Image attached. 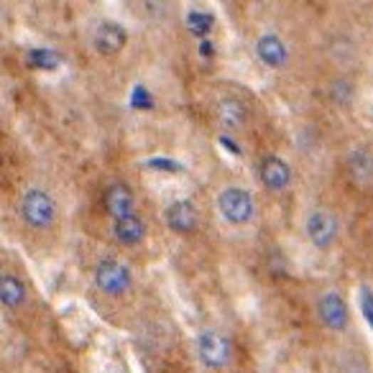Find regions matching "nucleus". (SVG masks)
I'll return each mask as SVG.
<instances>
[{"label": "nucleus", "instance_id": "obj_1", "mask_svg": "<svg viewBox=\"0 0 373 373\" xmlns=\"http://www.w3.org/2000/svg\"><path fill=\"white\" fill-rule=\"evenodd\" d=\"M197 355L202 366L220 371L231 363V340L220 335L218 330H202L197 335Z\"/></svg>", "mask_w": 373, "mask_h": 373}, {"label": "nucleus", "instance_id": "obj_2", "mask_svg": "<svg viewBox=\"0 0 373 373\" xmlns=\"http://www.w3.org/2000/svg\"><path fill=\"white\" fill-rule=\"evenodd\" d=\"M218 207L231 225H246L253 218V197L241 186H228L218 197Z\"/></svg>", "mask_w": 373, "mask_h": 373}, {"label": "nucleus", "instance_id": "obj_3", "mask_svg": "<svg viewBox=\"0 0 373 373\" xmlns=\"http://www.w3.org/2000/svg\"><path fill=\"white\" fill-rule=\"evenodd\" d=\"M21 215L33 228H46V225L54 223L56 207L44 189H28L21 199Z\"/></svg>", "mask_w": 373, "mask_h": 373}, {"label": "nucleus", "instance_id": "obj_4", "mask_svg": "<svg viewBox=\"0 0 373 373\" xmlns=\"http://www.w3.org/2000/svg\"><path fill=\"white\" fill-rule=\"evenodd\" d=\"M95 284L105 294H110V297H118V294H123L131 286V268L115 261V258H105L95 268Z\"/></svg>", "mask_w": 373, "mask_h": 373}, {"label": "nucleus", "instance_id": "obj_5", "mask_svg": "<svg viewBox=\"0 0 373 373\" xmlns=\"http://www.w3.org/2000/svg\"><path fill=\"white\" fill-rule=\"evenodd\" d=\"M307 236L317 248H330L337 238V220L325 210H315L307 218Z\"/></svg>", "mask_w": 373, "mask_h": 373}, {"label": "nucleus", "instance_id": "obj_6", "mask_svg": "<svg viewBox=\"0 0 373 373\" xmlns=\"http://www.w3.org/2000/svg\"><path fill=\"white\" fill-rule=\"evenodd\" d=\"M197 207L189 199H177L164 210V220H167L169 231L182 233V236H189L197 228Z\"/></svg>", "mask_w": 373, "mask_h": 373}, {"label": "nucleus", "instance_id": "obj_7", "mask_svg": "<svg viewBox=\"0 0 373 373\" xmlns=\"http://www.w3.org/2000/svg\"><path fill=\"white\" fill-rule=\"evenodd\" d=\"M125 41H128V33L115 21H103L98 26V31H95V49L103 56H112L118 54V51H123Z\"/></svg>", "mask_w": 373, "mask_h": 373}, {"label": "nucleus", "instance_id": "obj_8", "mask_svg": "<svg viewBox=\"0 0 373 373\" xmlns=\"http://www.w3.org/2000/svg\"><path fill=\"white\" fill-rule=\"evenodd\" d=\"M317 315L330 330H345V325H348V305L335 292H327L320 297Z\"/></svg>", "mask_w": 373, "mask_h": 373}, {"label": "nucleus", "instance_id": "obj_9", "mask_svg": "<svg viewBox=\"0 0 373 373\" xmlns=\"http://www.w3.org/2000/svg\"><path fill=\"white\" fill-rule=\"evenodd\" d=\"M103 205H105L107 215H112V220H120L125 215H131L133 210V192L131 186L123 184V182H115L105 189L103 194Z\"/></svg>", "mask_w": 373, "mask_h": 373}, {"label": "nucleus", "instance_id": "obj_10", "mask_svg": "<svg viewBox=\"0 0 373 373\" xmlns=\"http://www.w3.org/2000/svg\"><path fill=\"white\" fill-rule=\"evenodd\" d=\"M261 182L271 192H281L292 182V169L279 156H266L261 162Z\"/></svg>", "mask_w": 373, "mask_h": 373}, {"label": "nucleus", "instance_id": "obj_11", "mask_svg": "<svg viewBox=\"0 0 373 373\" xmlns=\"http://www.w3.org/2000/svg\"><path fill=\"white\" fill-rule=\"evenodd\" d=\"M256 54H258V59L271 69L284 67L286 59H289L286 44L276 36V33H263V36L258 38V44H256Z\"/></svg>", "mask_w": 373, "mask_h": 373}, {"label": "nucleus", "instance_id": "obj_12", "mask_svg": "<svg viewBox=\"0 0 373 373\" xmlns=\"http://www.w3.org/2000/svg\"><path fill=\"white\" fill-rule=\"evenodd\" d=\"M112 233L123 246H136L146 236V223L138 218V212H131L120 220H112Z\"/></svg>", "mask_w": 373, "mask_h": 373}, {"label": "nucleus", "instance_id": "obj_13", "mask_svg": "<svg viewBox=\"0 0 373 373\" xmlns=\"http://www.w3.org/2000/svg\"><path fill=\"white\" fill-rule=\"evenodd\" d=\"M215 112H218V120L223 128H241L243 123H246V107H243V103H238V100L233 98H225L218 103V107H215Z\"/></svg>", "mask_w": 373, "mask_h": 373}, {"label": "nucleus", "instance_id": "obj_14", "mask_svg": "<svg viewBox=\"0 0 373 373\" xmlns=\"http://www.w3.org/2000/svg\"><path fill=\"white\" fill-rule=\"evenodd\" d=\"M0 299H3V305L16 310L26 302V286L19 276L13 274H3L0 276Z\"/></svg>", "mask_w": 373, "mask_h": 373}, {"label": "nucleus", "instance_id": "obj_15", "mask_svg": "<svg viewBox=\"0 0 373 373\" xmlns=\"http://www.w3.org/2000/svg\"><path fill=\"white\" fill-rule=\"evenodd\" d=\"M348 169H350V174H353L355 182H361V184H366V182L373 179V156L368 154L366 149L353 151V154H350Z\"/></svg>", "mask_w": 373, "mask_h": 373}, {"label": "nucleus", "instance_id": "obj_16", "mask_svg": "<svg viewBox=\"0 0 373 373\" xmlns=\"http://www.w3.org/2000/svg\"><path fill=\"white\" fill-rule=\"evenodd\" d=\"M186 28H189L194 36L205 38L207 33L215 28V16L207 11H197V8H194V11L186 13Z\"/></svg>", "mask_w": 373, "mask_h": 373}, {"label": "nucleus", "instance_id": "obj_17", "mask_svg": "<svg viewBox=\"0 0 373 373\" xmlns=\"http://www.w3.org/2000/svg\"><path fill=\"white\" fill-rule=\"evenodd\" d=\"M28 64L36 69H56L62 64V54L54 49H44V46H36V49L28 51Z\"/></svg>", "mask_w": 373, "mask_h": 373}, {"label": "nucleus", "instance_id": "obj_18", "mask_svg": "<svg viewBox=\"0 0 373 373\" xmlns=\"http://www.w3.org/2000/svg\"><path fill=\"white\" fill-rule=\"evenodd\" d=\"M131 105L136 107V110H151V107H154V98H151V93H149L146 85H136V88H133Z\"/></svg>", "mask_w": 373, "mask_h": 373}, {"label": "nucleus", "instance_id": "obj_19", "mask_svg": "<svg viewBox=\"0 0 373 373\" xmlns=\"http://www.w3.org/2000/svg\"><path fill=\"white\" fill-rule=\"evenodd\" d=\"M358 305H361V315L366 317V322L373 330V292L371 286H361L358 289Z\"/></svg>", "mask_w": 373, "mask_h": 373}, {"label": "nucleus", "instance_id": "obj_20", "mask_svg": "<svg viewBox=\"0 0 373 373\" xmlns=\"http://www.w3.org/2000/svg\"><path fill=\"white\" fill-rule=\"evenodd\" d=\"M146 167L156 169V172H164V174H177V172H184V167H182L179 162H174V159H164V156L149 159V162H146Z\"/></svg>", "mask_w": 373, "mask_h": 373}, {"label": "nucleus", "instance_id": "obj_21", "mask_svg": "<svg viewBox=\"0 0 373 373\" xmlns=\"http://www.w3.org/2000/svg\"><path fill=\"white\" fill-rule=\"evenodd\" d=\"M220 146L231 151V156H241V146H238V143H233L228 136H220Z\"/></svg>", "mask_w": 373, "mask_h": 373}, {"label": "nucleus", "instance_id": "obj_22", "mask_svg": "<svg viewBox=\"0 0 373 373\" xmlns=\"http://www.w3.org/2000/svg\"><path fill=\"white\" fill-rule=\"evenodd\" d=\"M212 51H215V46H212L210 41H202V44H199V54L202 56H212Z\"/></svg>", "mask_w": 373, "mask_h": 373}]
</instances>
